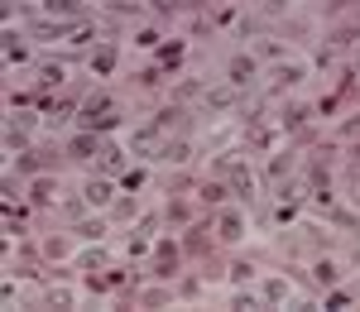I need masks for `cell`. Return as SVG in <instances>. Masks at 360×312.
<instances>
[{"label": "cell", "mask_w": 360, "mask_h": 312, "mask_svg": "<svg viewBox=\"0 0 360 312\" xmlns=\"http://www.w3.org/2000/svg\"><path fill=\"white\" fill-rule=\"evenodd\" d=\"M115 125H120V106L106 91H96V96L82 101V130H115Z\"/></svg>", "instance_id": "cell-1"}, {"label": "cell", "mask_w": 360, "mask_h": 312, "mask_svg": "<svg viewBox=\"0 0 360 312\" xmlns=\"http://www.w3.org/2000/svg\"><path fill=\"white\" fill-rule=\"evenodd\" d=\"M240 106V86H212L202 96V111H236Z\"/></svg>", "instance_id": "cell-2"}, {"label": "cell", "mask_w": 360, "mask_h": 312, "mask_svg": "<svg viewBox=\"0 0 360 312\" xmlns=\"http://www.w3.org/2000/svg\"><path fill=\"white\" fill-rule=\"evenodd\" d=\"M159 149H164V144H159V130H154V125H144V130L130 135V154H139V159H159Z\"/></svg>", "instance_id": "cell-3"}, {"label": "cell", "mask_w": 360, "mask_h": 312, "mask_svg": "<svg viewBox=\"0 0 360 312\" xmlns=\"http://www.w3.org/2000/svg\"><path fill=\"white\" fill-rule=\"evenodd\" d=\"M44 15H49V20H53V15L58 20H82L86 5L82 0H44Z\"/></svg>", "instance_id": "cell-4"}, {"label": "cell", "mask_w": 360, "mask_h": 312, "mask_svg": "<svg viewBox=\"0 0 360 312\" xmlns=\"http://www.w3.org/2000/svg\"><path fill=\"white\" fill-rule=\"evenodd\" d=\"M82 202L86 207H106V202H111V183H106V178H91L82 188Z\"/></svg>", "instance_id": "cell-5"}, {"label": "cell", "mask_w": 360, "mask_h": 312, "mask_svg": "<svg viewBox=\"0 0 360 312\" xmlns=\"http://www.w3.org/2000/svg\"><path fill=\"white\" fill-rule=\"evenodd\" d=\"M91 154H101V149H96V135H91V130L72 135V144H68V159H91Z\"/></svg>", "instance_id": "cell-6"}, {"label": "cell", "mask_w": 360, "mask_h": 312, "mask_svg": "<svg viewBox=\"0 0 360 312\" xmlns=\"http://www.w3.org/2000/svg\"><path fill=\"white\" fill-rule=\"evenodd\" d=\"M250 77H255V58H250V53L231 58V86H245Z\"/></svg>", "instance_id": "cell-7"}, {"label": "cell", "mask_w": 360, "mask_h": 312, "mask_svg": "<svg viewBox=\"0 0 360 312\" xmlns=\"http://www.w3.org/2000/svg\"><path fill=\"white\" fill-rule=\"evenodd\" d=\"M217 230H221L226 240H240V235H245V221H240V212H221V216H217Z\"/></svg>", "instance_id": "cell-8"}, {"label": "cell", "mask_w": 360, "mask_h": 312, "mask_svg": "<svg viewBox=\"0 0 360 312\" xmlns=\"http://www.w3.org/2000/svg\"><path fill=\"white\" fill-rule=\"evenodd\" d=\"M159 159H168V164H188V159H193V144H188V140H173V144L159 149Z\"/></svg>", "instance_id": "cell-9"}, {"label": "cell", "mask_w": 360, "mask_h": 312, "mask_svg": "<svg viewBox=\"0 0 360 312\" xmlns=\"http://www.w3.org/2000/svg\"><path fill=\"white\" fill-rule=\"evenodd\" d=\"M91 72H96V77H106V72H115V48H111V44L91 53Z\"/></svg>", "instance_id": "cell-10"}, {"label": "cell", "mask_w": 360, "mask_h": 312, "mask_svg": "<svg viewBox=\"0 0 360 312\" xmlns=\"http://www.w3.org/2000/svg\"><path fill=\"white\" fill-rule=\"evenodd\" d=\"M250 144H255V149H274V130H269L264 120H250Z\"/></svg>", "instance_id": "cell-11"}, {"label": "cell", "mask_w": 360, "mask_h": 312, "mask_svg": "<svg viewBox=\"0 0 360 312\" xmlns=\"http://www.w3.org/2000/svg\"><path fill=\"white\" fill-rule=\"evenodd\" d=\"M288 293H293V288H288V279H269V284H264V303H283Z\"/></svg>", "instance_id": "cell-12"}, {"label": "cell", "mask_w": 360, "mask_h": 312, "mask_svg": "<svg viewBox=\"0 0 360 312\" xmlns=\"http://www.w3.org/2000/svg\"><path fill=\"white\" fill-rule=\"evenodd\" d=\"M278 86H293V82H303V67H298V63H278Z\"/></svg>", "instance_id": "cell-13"}, {"label": "cell", "mask_w": 360, "mask_h": 312, "mask_svg": "<svg viewBox=\"0 0 360 312\" xmlns=\"http://www.w3.org/2000/svg\"><path fill=\"white\" fill-rule=\"evenodd\" d=\"M202 230H207V226H193V230H188V255H207V245H212V240H207Z\"/></svg>", "instance_id": "cell-14"}, {"label": "cell", "mask_w": 360, "mask_h": 312, "mask_svg": "<svg viewBox=\"0 0 360 312\" xmlns=\"http://www.w3.org/2000/svg\"><path fill=\"white\" fill-rule=\"evenodd\" d=\"M173 259H178V250H173V245H159V259H154V274H173Z\"/></svg>", "instance_id": "cell-15"}, {"label": "cell", "mask_w": 360, "mask_h": 312, "mask_svg": "<svg viewBox=\"0 0 360 312\" xmlns=\"http://www.w3.org/2000/svg\"><path fill=\"white\" fill-rule=\"evenodd\" d=\"M312 279H317V284H336V264L332 259H317V264H312Z\"/></svg>", "instance_id": "cell-16"}, {"label": "cell", "mask_w": 360, "mask_h": 312, "mask_svg": "<svg viewBox=\"0 0 360 312\" xmlns=\"http://www.w3.org/2000/svg\"><path fill=\"white\" fill-rule=\"evenodd\" d=\"M68 106H72V101H49V106H44V120H49V125L68 120Z\"/></svg>", "instance_id": "cell-17"}, {"label": "cell", "mask_w": 360, "mask_h": 312, "mask_svg": "<svg viewBox=\"0 0 360 312\" xmlns=\"http://www.w3.org/2000/svg\"><path fill=\"white\" fill-rule=\"evenodd\" d=\"M39 82H44V86H58V82H63V67H58V63H44V67H39Z\"/></svg>", "instance_id": "cell-18"}, {"label": "cell", "mask_w": 360, "mask_h": 312, "mask_svg": "<svg viewBox=\"0 0 360 312\" xmlns=\"http://www.w3.org/2000/svg\"><path fill=\"white\" fill-rule=\"evenodd\" d=\"M288 169H293V159H288V154H278L274 164H269V178H274V183H283V178H288Z\"/></svg>", "instance_id": "cell-19"}, {"label": "cell", "mask_w": 360, "mask_h": 312, "mask_svg": "<svg viewBox=\"0 0 360 312\" xmlns=\"http://www.w3.org/2000/svg\"><path fill=\"white\" fill-rule=\"evenodd\" d=\"M72 230H77L82 240H101V230H106V226H101V221H77Z\"/></svg>", "instance_id": "cell-20"}, {"label": "cell", "mask_w": 360, "mask_h": 312, "mask_svg": "<svg viewBox=\"0 0 360 312\" xmlns=\"http://www.w3.org/2000/svg\"><path fill=\"white\" fill-rule=\"evenodd\" d=\"M5 144H10V149H20V144H25V125H20V120H10V125H5Z\"/></svg>", "instance_id": "cell-21"}, {"label": "cell", "mask_w": 360, "mask_h": 312, "mask_svg": "<svg viewBox=\"0 0 360 312\" xmlns=\"http://www.w3.org/2000/svg\"><path fill=\"white\" fill-rule=\"evenodd\" d=\"M168 125H178V111H173V106H168V111H159V115H154V130H159V135H164Z\"/></svg>", "instance_id": "cell-22"}, {"label": "cell", "mask_w": 360, "mask_h": 312, "mask_svg": "<svg viewBox=\"0 0 360 312\" xmlns=\"http://www.w3.org/2000/svg\"><path fill=\"white\" fill-rule=\"evenodd\" d=\"M250 274H255V264H245V259H240V264H231V284H245Z\"/></svg>", "instance_id": "cell-23"}, {"label": "cell", "mask_w": 360, "mask_h": 312, "mask_svg": "<svg viewBox=\"0 0 360 312\" xmlns=\"http://www.w3.org/2000/svg\"><path fill=\"white\" fill-rule=\"evenodd\" d=\"M5 58H10V63L25 58V44H15V34H5Z\"/></svg>", "instance_id": "cell-24"}, {"label": "cell", "mask_w": 360, "mask_h": 312, "mask_svg": "<svg viewBox=\"0 0 360 312\" xmlns=\"http://www.w3.org/2000/svg\"><path fill=\"white\" fill-rule=\"evenodd\" d=\"M101 164H106V169H120V164H125V149H101Z\"/></svg>", "instance_id": "cell-25"}, {"label": "cell", "mask_w": 360, "mask_h": 312, "mask_svg": "<svg viewBox=\"0 0 360 312\" xmlns=\"http://www.w3.org/2000/svg\"><path fill=\"white\" fill-rule=\"evenodd\" d=\"M34 202H53V183H49V178L34 183Z\"/></svg>", "instance_id": "cell-26"}, {"label": "cell", "mask_w": 360, "mask_h": 312, "mask_svg": "<svg viewBox=\"0 0 360 312\" xmlns=\"http://www.w3.org/2000/svg\"><path fill=\"white\" fill-rule=\"evenodd\" d=\"M49 303H58V308H72V293H68V288H49Z\"/></svg>", "instance_id": "cell-27"}, {"label": "cell", "mask_w": 360, "mask_h": 312, "mask_svg": "<svg viewBox=\"0 0 360 312\" xmlns=\"http://www.w3.org/2000/svg\"><path fill=\"white\" fill-rule=\"evenodd\" d=\"M221 193H226L221 183H207V188H202V197H207V202H221Z\"/></svg>", "instance_id": "cell-28"}, {"label": "cell", "mask_w": 360, "mask_h": 312, "mask_svg": "<svg viewBox=\"0 0 360 312\" xmlns=\"http://www.w3.org/2000/svg\"><path fill=\"white\" fill-rule=\"evenodd\" d=\"M178 58H183V44H168V48H164V63H168V67H173Z\"/></svg>", "instance_id": "cell-29"}, {"label": "cell", "mask_w": 360, "mask_h": 312, "mask_svg": "<svg viewBox=\"0 0 360 312\" xmlns=\"http://www.w3.org/2000/svg\"><path fill=\"white\" fill-rule=\"evenodd\" d=\"M283 5H293V0H264V5H259V10H264V15H278V10H283Z\"/></svg>", "instance_id": "cell-30"}, {"label": "cell", "mask_w": 360, "mask_h": 312, "mask_svg": "<svg viewBox=\"0 0 360 312\" xmlns=\"http://www.w3.org/2000/svg\"><path fill=\"white\" fill-rule=\"evenodd\" d=\"M351 169L360 173V144H356V149H351Z\"/></svg>", "instance_id": "cell-31"}, {"label": "cell", "mask_w": 360, "mask_h": 312, "mask_svg": "<svg viewBox=\"0 0 360 312\" xmlns=\"http://www.w3.org/2000/svg\"><path fill=\"white\" fill-rule=\"evenodd\" d=\"M327 5H332V10H341V5H351V0H327Z\"/></svg>", "instance_id": "cell-32"}, {"label": "cell", "mask_w": 360, "mask_h": 312, "mask_svg": "<svg viewBox=\"0 0 360 312\" xmlns=\"http://www.w3.org/2000/svg\"><path fill=\"white\" fill-rule=\"evenodd\" d=\"M356 202H360V173H356Z\"/></svg>", "instance_id": "cell-33"}]
</instances>
